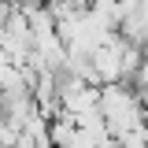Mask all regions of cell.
<instances>
[{
	"mask_svg": "<svg viewBox=\"0 0 148 148\" xmlns=\"http://www.w3.org/2000/svg\"><path fill=\"white\" fill-rule=\"evenodd\" d=\"M0 52H4V45H0Z\"/></svg>",
	"mask_w": 148,
	"mask_h": 148,
	"instance_id": "5",
	"label": "cell"
},
{
	"mask_svg": "<svg viewBox=\"0 0 148 148\" xmlns=\"http://www.w3.org/2000/svg\"><path fill=\"white\" fill-rule=\"evenodd\" d=\"M119 141H122V148H148V137H145V130H133V133L119 137Z\"/></svg>",
	"mask_w": 148,
	"mask_h": 148,
	"instance_id": "2",
	"label": "cell"
},
{
	"mask_svg": "<svg viewBox=\"0 0 148 148\" xmlns=\"http://www.w3.org/2000/svg\"><path fill=\"white\" fill-rule=\"evenodd\" d=\"M11 15H15V4H8V0H0V34L8 30V22H11Z\"/></svg>",
	"mask_w": 148,
	"mask_h": 148,
	"instance_id": "3",
	"label": "cell"
},
{
	"mask_svg": "<svg viewBox=\"0 0 148 148\" xmlns=\"http://www.w3.org/2000/svg\"><path fill=\"white\" fill-rule=\"evenodd\" d=\"M145 137H148V126H145Z\"/></svg>",
	"mask_w": 148,
	"mask_h": 148,
	"instance_id": "4",
	"label": "cell"
},
{
	"mask_svg": "<svg viewBox=\"0 0 148 148\" xmlns=\"http://www.w3.org/2000/svg\"><path fill=\"white\" fill-rule=\"evenodd\" d=\"M100 111L108 119V126L115 137H126L133 130L148 126V104L137 96V89L130 82H119V85H104L100 89Z\"/></svg>",
	"mask_w": 148,
	"mask_h": 148,
	"instance_id": "1",
	"label": "cell"
}]
</instances>
